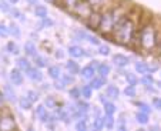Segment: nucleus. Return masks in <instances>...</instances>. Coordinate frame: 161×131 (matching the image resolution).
<instances>
[{
    "instance_id": "1",
    "label": "nucleus",
    "mask_w": 161,
    "mask_h": 131,
    "mask_svg": "<svg viewBox=\"0 0 161 131\" xmlns=\"http://www.w3.org/2000/svg\"><path fill=\"white\" fill-rule=\"evenodd\" d=\"M136 34H137V21L131 17L130 13H127V16L113 30L114 41L117 44H121V46H130L131 43L136 40Z\"/></svg>"
},
{
    "instance_id": "2",
    "label": "nucleus",
    "mask_w": 161,
    "mask_h": 131,
    "mask_svg": "<svg viewBox=\"0 0 161 131\" xmlns=\"http://www.w3.org/2000/svg\"><path fill=\"white\" fill-rule=\"evenodd\" d=\"M136 40L138 43V46L146 52H151L158 46V33L157 29L153 23H146L143 25L136 34ZM134 40V41H136Z\"/></svg>"
},
{
    "instance_id": "3",
    "label": "nucleus",
    "mask_w": 161,
    "mask_h": 131,
    "mask_svg": "<svg viewBox=\"0 0 161 131\" xmlns=\"http://www.w3.org/2000/svg\"><path fill=\"white\" fill-rule=\"evenodd\" d=\"M97 30L100 31L103 36H110V34H113V30H114V19H113L111 9L101 12V20H100V25H98Z\"/></svg>"
},
{
    "instance_id": "4",
    "label": "nucleus",
    "mask_w": 161,
    "mask_h": 131,
    "mask_svg": "<svg viewBox=\"0 0 161 131\" xmlns=\"http://www.w3.org/2000/svg\"><path fill=\"white\" fill-rule=\"evenodd\" d=\"M93 10H94V9L91 7V4L88 3L87 0H77V3H76V6L73 7L71 13H73L77 19L86 21L88 19V16L91 14V12H93Z\"/></svg>"
},
{
    "instance_id": "5",
    "label": "nucleus",
    "mask_w": 161,
    "mask_h": 131,
    "mask_svg": "<svg viewBox=\"0 0 161 131\" xmlns=\"http://www.w3.org/2000/svg\"><path fill=\"white\" fill-rule=\"evenodd\" d=\"M17 128L14 117L10 113H2L0 114V131H12Z\"/></svg>"
},
{
    "instance_id": "6",
    "label": "nucleus",
    "mask_w": 161,
    "mask_h": 131,
    "mask_svg": "<svg viewBox=\"0 0 161 131\" xmlns=\"http://www.w3.org/2000/svg\"><path fill=\"white\" fill-rule=\"evenodd\" d=\"M100 20H101V10L94 9L91 12V14L88 16V19L86 20V25H87V27L91 29V30H97L98 25H100Z\"/></svg>"
},
{
    "instance_id": "7",
    "label": "nucleus",
    "mask_w": 161,
    "mask_h": 131,
    "mask_svg": "<svg viewBox=\"0 0 161 131\" xmlns=\"http://www.w3.org/2000/svg\"><path fill=\"white\" fill-rule=\"evenodd\" d=\"M134 68H136V71L138 74H147V73H154L155 70H157V66H150L148 63H144V61H137L136 64H134Z\"/></svg>"
},
{
    "instance_id": "8",
    "label": "nucleus",
    "mask_w": 161,
    "mask_h": 131,
    "mask_svg": "<svg viewBox=\"0 0 161 131\" xmlns=\"http://www.w3.org/2000/svg\"><path fill=\"white\" fill-rule=\"evenodd\" d=\"M9 79L13 85H21L23 84V71L19 68H13L9 74Z\"/></svg>"
},
{
    "instance_id": "9",
    "label": "nucleus",
    "mask_w": 161,
    "mask_h": 131,
    "mask_svg": "<svg viewBox=\"0 0 161 131\" xmlns=\"http://www.w3.org/2000/svg\"><path fill=\"white\" fill-rule=\"evenodd\" d=\"M113 64L116 66V67H119V68H123V67H125L128 63H130V58L127 57V56H124V54H114L113 56Z\"/></svg>"
},
{
    "instance_id": "10",
    "label": "nucleus",
    "mask_w": 161,
    "mask_h": 131,
    "mask_svg": "<svg viewBox=\"0 0 161 131\" xmlns=\"http://www.w3.org/2000/svg\"><path fill=\"white\" fill-rule=\"evenodd\" d=\"M25 74H27V77L30 80H33V81H42L43 80V73L40 71L39 67H36V66H31Z\"/></svg>"
},
{
    "instance_id": "11",
    "label": "nucleus",
    "mask_w": 161,
    "mask_h": 131,
    "mask_svg": "<svg viewBox=\"0 0 161 131\" xmlns=\"http://www.w3.org/2000/svg\"><path fill=\"white\" fill-rule=\"evenodd\" d=\"M96 74H97V70H96V67H93L91 64H88V66H86V67L80 68V76L86 80H91Z\"/></svg>"
},
{
    "instance_id": "12",
    "label": "nucleus",
    "mask_w": 161,
    "mask_h": 131,
    "mask_svg": "<svg viewBox=\"0 0 161 131\" xmlns=\"http://www.w3.org/2000/svg\"><path fill=\"white\" fill-rule=\"evenodd\" d=\"M88 85H90L93 90H100L103 85H106L107 84V80H106V77H101V76H98V77H93L91 80H88Z\"/></svg>"
},
{
    "instance_id": "13",
    "label": "nucleus",
    "mask_w": 161,
    "mask_h": 131,
    "mask_svg": "<svg viewBox=\"0 0 161 131\" xmlns=\"http://www.w3.org/2000/svg\"><path fill=\"white\" fill-rule=\"evenodd\" d=\"M67 52H69V56L73 58H80L86 54V50L80 46H70Z\"/></svg>"
},
{
    "instance_id": "14",
    "label": "nucleus",
    "mask_w": 161,
    "mask_h": 131,
    "mask_svg": "<svg viewBox=\"0 0 161 131\" xmlns=\"http://www.w3.org/2000/svg\"><path fill=\"white\" fill-rule=\"evenodd\" d=\"M16 64H17V68H19V70H21L23 73H26V71H27L29 68L31 67V63L29 61L27 57H17V60H16Z\"/></svg>"
},
{
    "instance_id": "15",
    "label": "nucleus",
    "mask_w": 161,
    "mask_h": 131,
    "mask_svg": "<svg viewBox=\"0 0 161 131\" xmlns=\"http://www.w3.org/2000/svg\"><path fill=\"white\" fill-rule=\"evenodd\" d=\"M23 50H25L26 56H29V57H34V56L37 54V47L36 44H34V41H26L25 46H23Z\"/></svg>"
},
{
    "instance_id": "16",
    "label": "nucleus",
    "mask_w": 161,
    "mask_h": 131,
    "mask_svg": "<svg viewBox=\"0 0 161 131\" xmlns=\"http://www.w3.org/2000/svg\"><path fill=\"white\" fill-rule=\"evenodd\" d=\"M66 68H67V71L71 73V74H79L80 73V66L74 58L73 60H67L66 61Z\"/></svg>"
},
{
    "instance_id": "17",
    "label": "nucleus",
    "mask_w": 161,
    "mask_h": 131,
    "mask_svg": "<svg viewBox=\"0 0 161 131\" xmlns=\"http://www.w3.org/2000/svg\"><path fill=\"white\" fill-rule=\"evenodd\" d=\"M3 94H4V97H6L9 101H12V103H16V101H17V96H16L14 90H13L10 85H4L3 87Z\"/></svg>"
},
{
    "instance_id": "18",
    "label": "nucleus",
    "mask_w": 161,
    "mask_h": 131,
    "mask_svg": "<svg viewBox=\"0 0 161 131\" xmlns=\"http://www.w3.org/2000/svg\"><path fill=\"white\" fill-rule=\"evenodd\" d=\"M106 94L108 98H114V100H116V98H119V96H120V90L117 85H107Z\"/></svg>"
},
{
    "instance_id": "19",
    "label": "nucleus",
    "mask_w": 161,
    "mask_h": 131,
    "mask_svg": "<svg viewBox=\"0 0 161 131\" xmlns=\"http://www.w3.org/2000/svg\"><path fill=\"white\" fill-rule=\"evenodd\" d=\"M34 16L39 19H43L46 17V16L49 14V10H47V7L46 6H42V4H36V7H34Z\"/></svg>"
},
{
    "instance_id": "20",
    "label": "nucleus",
    "mask_w": 161,
    "mask_h": 131,
    "mask_svg": "<svg viewBox=\"0 0 161 131\" xmlns=\"http://www.w3.org/2000/svg\"><path fill=\"white\" fill-rule=\"evenodd\" d=\"M97 74L98 76H101V77H107L110 74V71H111V68H110V66L108 64H106V63H100L97 66Z\"/></svg>"
},
{
    "instance_id": "21",
    "label": "nucleus",
    "mask_w": 161,
    "mask_h": 131,
    "mask_svg": "<svg viewBox=\"0 0 161 131\" xmlns=\"http://www.w3.org/2000/svg\"><path fill=\"white\" fill-rule=\"evenodd\" d=\"M47 73H49V76L52 77L53 80H58L61 77V68L58 67V66H50Z\"/></svg>"
},
{
    "instance_id": "22",
    "label": "nucleus",
    "mask_w": 161,
    "mask_h": 131,
    "mask_svg": "<svg viewBox=\"0 0 161 131\" xmlns=\"http://www.w3.org/2000/svg\"><path fill=\"white\" fill-rule=\"evenodd\" d=\"M136 120L138 124L146 125V124H148V121H150V114L143 113V111H138V113H136Z\"/></svg>"
},
{
    "instance_id": "23",
    "label": "nucleus",
    "mask_w": 161,
    "mask_h": 131,
    "mask_svg": "<svg viewBox=\"0 0 161 131\" xmlns=\"http://www.w3.org/2000/svg\"><path fill=\"white\" fill-rule=\"evenodd\" d=\"M19 106L23 108V110H30L31 106H33V101L26 96V97H20L19 98Z\"/></svg>"
},
{
    "instance_id": "24",
    "label": "nucleus",
    "mask_w": 161,
    "mask_h": 131,
    "mask_svg": "<svg viewBox=\"0 0 161 131\" xmlns=\"http://www.w3.org/2000/svg\"><path fill=\"white\" fill-rule=\"evenodd\" d=\"M6 52L9 53V54L19 56V53H20V49H19V46L16 44L14 41H7V44H6Z\"/></svg>"
},
{
    "instance_id": "25",
    "label": "nucleus",
    "mask_w": 161,
    "mask_h": 131,
    "mask_svg": "<svg viewBox=\"0 0 161 131\" xmlns=\"http://www.w3.org/2000/svg\"><path fill=\"white\" fill-rule=\"evenodd\" d=\"M80 91H81V97L84 98V100H88V98H91V96H93V89H91L88 84L80 87Z\"/></svg>"
},
{
    "instance_id": "26",
    "label": "nucleus",
    "mask_w": 161,
    "mask_h": 131,
    "mask_svg": "<svg viewBox=\"0 0 161 131\" xmlns=\"http://www.w3.org/2000/svg\"><path fill=\"white\" fill-rule=\"evenodd\" d=\"M58 3H60V6H63L66 10H69V12H71L73 10V7L76 6L77 0H57Z\"/></svg>"
},
{
    "instance_id": "27",
    "label": "nucleus",
    "mask_w": 161,
    "mask_h": 131,
    "mask_svg": "<svg viewBox=\"0 0 161 131\" xmlns=\"http://www.w3.org/2000/svg\"><path fill=\"white\" fill-rule=\"evenodd\" d=\"M33 63H34V66H36V67H39V68L46 67V66H47V60H46L43 56H39V54H36L33 57Z\"/></svg>"
},
{
    "instance_id": "28",
    "label": "nucleus",
    "mask_w": 161,
    "mask_h": 131,
    "mask_svg": "<svg viewBox=\"0 0 161 131\" xmlns=\"http://www.w3.org/2000/svg\"><path fill=\"white\" fill-rule=\"evenodd\" d=\"M104 106V113L106 114H110V116H114L117 111V107L114 106V103H111V101H107L106 104H103Z\"/></svg>"
},
{
    "instance_id": "29",
    "label": "nucleus",
    "mask_w": 161,
    "mask_h": 131,
    "mask_svg": "<svg viewBox=\"0 0 161 131\" xmlns=\"http://www.w3.org/2000/svg\"><path fill=\"white\" fill-rule=\"evenodd\" d=\"M9 14L12 16V17H14V19H19L20 21H25V20H26L25 14H23V13H21L19 9H14V7H12V9H10Z\"/></svg>"
},
{
    "instance_id": "30",
    "label": "nucleus",
    "mask_w": 161,
    "mask_h": 131,
    "mask_svg": "<svg viewBox=\"0 0 161 131\" xmlns=\"http://www.w3.org/2000/svg\"><path fill=\"white\" fill-rule=\"evenodd\" d=\"M44 106H46V108H53L54 110L56 107H57V100L54 97H52V96H49L44 100Z\"/></svg>"
},
{
    "instance_id": "31",
    "label": "nucleus",
    "mask_w": 161,
    "mask_h": 131,
    "mask_svg": "<svg viewBox=\"0 0 161 131\" xmlns=\"http://www.w3.org/2000/svg\"><path fill=\"white\" fill-rule=\"evenodd\" d=\"M124 77H125V81H127L128 84H131V85H137L138 84V81H140V80L137 79L136 74H133V73H125Z\"/></svg>"
},
{
    "instance_id": "32",
    "label": "nucleus",
    "mask_w": 161,
    "mask_h": 131,
    "mask_svg": "<svg viewBox=\"0 0 161 131\" xmlns=\"http://www.w3.org/2000/svg\"><path fill=\"white\" fill-rule=\"evenodd\" d=\"M60 80L64 83V84H74V81H76V79H74V74L69 73V74H61Z\"/></svg>"
},
{
    "instance_id": "33",
    "label": "nucleus",
    "mask_w": 161,
    "mask_h": 131,
    "mask_svg": "<svg viewBox=\"0 0 161 131\" xmlns=\"http://www.w3.org/2000/svg\"><path fill=\"white\" fill-rule=\"evenodd\" d=\"M93 128L94 130H103V128H106L104 127V117H96L94 118V123H93Z\"/></svg>"
},
{
    "instance_id": "34",
    "label": "nucleus",
    "mask_w": 161,
    "mask_h": 131,
    "mask_svg": "<svg viewBox=\"0 0 161 131\" xmlns=\"http://www.w3.org/2000/svg\"><path fill=\"white\" fill-rule=\"evenodd\" d=\"M69 96H70L73 100H79L81 97V91H80V87H71L69 90Z\"/></svg>"
},
{
    "instance_id": "35",
    "label": "nucleus",
    "mask_w": 161,
    "mask_h": 131,
    "mask_svg": "<svg viewBox=\"0 0 161 131\" xmlns=\"http://www.w3.org/2000/svg\"><path fill=\"white\" fill-rule=\"evenodd\" d=\"M9 34L12 37H20V29H19V26L14 25V23L9 25Z\"/></svg>"
},
{
    "instance_id": "36",
    "label": "nucleus",
    "mask_w": 161,
    "mask_h": 131,
    "mask_svg": "<svg viewBox=\"0 0 161 131\" xmlns=\"http://www.w3.org/2000/svg\"><path fill=\"white\" fill-rule=\"evenodd\" d=\"M104 127L108 128V130L114 128V118H113V116H110V114L104 116Z\"/></svg>"
},
{
    "instance_id": "37",
    "label": "nucleus",
    "mask_w": 161,
    "mask_h": 131,
    "mask_svg": "<svg viewBox=\"0 0 161 131\" xmlns=\"http://www.w3.org/2000/svg\"><path fill=\"white\" fill-rule=\"evenodd\" d=\"M87 2L91 4V7H93V9H97V10H101L103 4L106 3V0H87Z\"/></svg>"
},
{
    "instance_id": "38",
    "label": "nucleus",
    "mask_w": 161,
    "mask_h": 131,
    "mask_svg": "<svg viewBox=\"0 0 161 131\" xmlns=\"http://www.w3.org/2000/svg\"><path fill=\"white\" fill-rule=\"evenodd\" d=\"M124 94L127 96V97H134L136 96V85H125V89H124Z\"/></svg>"
},
{
    "instance_id": "39",
    "label": "nucleus",
    "mask_w": 161,
    "mask_h": 131,
    "mask_svg": "<svg viewBox=\"0 0 161 131\" xmlns=\"http://www.w3.org/2000/svg\"><path fill=\"white\" fill-rule=\"evenodd\" d=\"M141 83H143L144 85H153V83H154V79H153V76L150 73L144 74L143 79H141Z\"/></svg>"
},
{
    "instance_id": "40",
    "label": "nucleus",
    "mask_w": 161,
    "mask_h": 131,
    "mask_svg": "<svg viewBox=\"0 0 161 131\" xmlns=\"http://www.w3.org/2000/svg\"><path fill=\"white\" fill-rule=\"evenodd\" d=\"M76 130L77 131H86L87 130V120H77Z\"/></svg>"
},
{
    "instance_id": "41",
    "label": "nucleus",
    "mask_w": 161,
    "mask_h": 131,
    "mask_svg": "<svg viewBox=\"0 0 161 131\" xmlns=\"http://www.w3.org/2000/svg\"><path fill=\"white\" fill-rule=\"evenodd\" d=\"M136 106L140 108V111H143V113H147V114H150L151 113V108H150V106L148 104H146V103H141V101H138V103H136Z\"/></svg>"
},
{
    "instance_id": "42",
    "label": "nucleus",
    "mask_w": 161,
    "mask_h": 131,
    "mask_svg": "<svg viewBox=\"0 0 161 131\" xmlns=\"http://www.w3.org/2000/svg\"><path fill=\"white\" fill-rule=\"evenodd\" d=\"M98 54L108 56L110 54V47L107 46V44H98Z\"/></svg>"
},
{
    "instance_id": "43",
    "label": "nucleus",
    "mask_w": 161,
    "mask_h": 131,
    "mask_svg": "<svg viewBox=\"0 0 161 131\" xmlns=\"http://www.w3.org/2000/svg\"><path fill=\"white\" fill-rule=\"evenodd\" d=\"M76 106H77V108H80V110H84V111H88V110H90V106H88V103H86L84 100H80V98L77 100V104H76Z\"/></svg>"
},
{
    "instance_id": "44",
    "label": "nucleus",
    "mask_w": 161,
    "mask_h": 131,
    "mask_svg": "<svg viewBox=\"0 0 161 131\" xmlns=\"http://www.w3.org/2000/svg\"><path fill=\"white\" fill-rule=\"evenodd\" d=\"M53 25H54V21H53L52 19H49L47 16H46V17H43L42 19V23H40V26H42V27H52Z\"/></svg>"
},
{
    "instance_id": "45",
    "label": "nucleus",
    "mask_w": 161,
    "mask_h": 131,
    "mask_svg": "<svg viewBox=\"0 0 161 131\" xmlns=\"http://www.w3.org/2000/svg\"><path fill=\"white\" fill-rule=\"evenodd\" d=\"M9 34V26H6L4 23H0V37H7Z\"/></svg>"
},
{
    "instance_id": "46",
    "label": "nucleus",
    "mask_w": 161,
    "mask_h": 131,
    "mask_svg": "<svg viewBox=\"0 0 161 131\" xmlns=\"http://www.w3.org/2000/svg\"><path fill=\"white\" fill-rule=\"evenodd\" d=\"M46 111H47L46 106H44V104H42V106H37V107H36V110H34V114H36L37 117H40V116H43Z\"/></svg>"
},
{
    "instance_id": "47",
    "label": "nucleus",
    "mask_w": 161,
    "mask_h": 131,
    "mask_svg": "<svg viewBox=\"0 0 161 131\" xmlns=\"http://www.w3.org/2000/svg\"><path fill=\"white\" fill-rule=\"evenodd\" d=\"M74 34H76L77 40H87V36H88V34L86 33V31H83V30H76L74 31Z\"/></svg>"
},
{
    "instance_id": "48",
    "label": "nucleus",
    "mask_w": 161,
    "mask_h": 131,
    "mask_svg": "<svg viewBox=\"0 0 161 131\" xmlns=\"http://www.w3.org/2000/svg\"><path fill=\"white\" fill-rule=\"evenodd\" d=\"M27 97L34 103V101L39 100V93L34 91V90H29V91H27Z\"/></svg>"
},
{
    "instance_id": "49",
    "label": "nucleus",
    "mask_w": 161,
    "mask_h": 131,
    "mask_svg": "<svg viewBox=\"0 0 161 131\" xmlns=\"http://www.w3.org/2000/svg\"><path fill=\"white\" fill-rule=\"evenodd\" d=\"M153 107H154L155 110H161V98L160 97L153 98Z\"/></svg>"
},
{
    "instance_id": "50",
    "label": "nucleus",
    "mask_w": 161,
    "mask_h": 131,
    "mask_svg": "<svg viewBox=\"0 0 161 131\" xmlns=\"http://www.w3.org/2000/svg\"><path fill=\"white\" fill-rule=\"evenodd\" d=\"M87 41L91 43V44H94V46H98V44H100V40H98L96 36H90V34L87 36Z\"/></svg>"
},
{
    "instance_id": "51",
    "label": "nucleus",
    "mask_w": 161,
    "mask_h": 131,
    "mask_svg": "<svg viewBox=\"0 0 161 131\" xmlns=\"http://www.w3.org/2000/svg\"><path fill=\"white\" fill-rule=\"evenodd\" d=\"M54 87H56V89H57V90H60V91H63V90H66V87H64V85H66V84H64V83L63 81H61V80L60 79H58V80H54Z\"/></svg>"
},
{
    "instance_id": "52",
    "label": "nucleus",
    "mask_w": 161,
    "mask_h": 131,
    "mask_svg": "<svg viewBox=\"0 0 161 131\" xmlns=\"http://www.w3.org/2000/svg\"><path fill=\"white\" fill-rule=\"evenodd\" d=\"M50 116H52V114H49V113H47V111H46V113L43 114V116H40L39 118H40V121H42V123H44V124H47V123L50 121Z\"/></svg>"
},
{
    "instance_id": "53",
    "label": "nucleus",
    "mask_w": 161,
    "mask_h": 131,
    "mask_svg": "<svg viewBox=\"0 0 161 131\" xmlns=\"http://www.w3.org/2000/svg\"><path fill=\"white\" fill-rule=\"evenodd\" d=\"M10 9H12V6H9V3H0V10L4 13H9Z\"/></svg>"
},
{
    "instance_id": "54",
    "label": "nucleus",
    "mask_w": 161,
    "mask_h": 131,
    "mask_svg": "<svg viewBox=\"0 0 161 131\" xmlns=\"http://www.w3.org/2000/svg\"><path fill=\"white\" fill-rule=\"evenodd\" d=\"M125 128H127V125H125L124 120L120 118V121H119V130H120V131H125Z\"/></svg>"
},
{
    "instance_id": "55",
    "label": "nucleus",
    "mask_w": 161,
    "mask_h": 131,
    "mask_svg": "<svg viewBox=\"0 0 161 131\" xmlns=\"http://www.w3.org/2000/svg\"><path fill=\"white\" fill-rule=\"evenodd\" d=\"M54 56H56V58H63L64 57V54H63V52H61V50H57V52L54 53Z\"/></svg>"
},
{
    "instance_id": "56",
    "label": "nucleus",
    "mask_w": 161,
    "mask_h": 131,
    "mask_svg": "<svg viewBox=\"0 0 161 131\" xmlns=\"http://www.w3.org/2000/svg\"><path fill=\"white\" fill-rule=\"evenodd\" d=\"M98 100H100V103H103V104H106L107 103V101H108V100H107V94H101L100 96V98H98Z\"/></svg>"
},
{
    "instance_id": "57",
    "label": "nucleus",
    "mask_w": 161,
    "mask_h": 131,
    "mask_svg": "<svg viewBox=\"0 0 161 131\" xmlns=\"http://www.w3.org/2000/svg\"><path fill=\"white\" fill-rule=\"evenodd\" d=\"M4 100H6V97H4L3 91H0V106H3L4 104Z\"/></svg>"
},
{
    "instance_id": "58",
    "label": "nucleus",
    "mask_w": 161,
    "mask_h": 131,
    "mask_svg": "<svg viewBox=\"0 0 161 131\" xmlns=\"http://www.w3.org/2000/svg\"><path fill=\"white\" fill-rule=\"evenodd\" d=\"M27 2L31 4V6H36V4H40V3H39V0H27Z\"/></svg>"
},
{
    "instance_id": "59",
    "label": "nucleus",
    "mask_w": 161,
    "mask_h": 131,
    "mask_svg": "<svg viewBox=\"0 0 161 131\" xmlns=\"http://www.w3.org/2000/svg\"><path fill=\"white\" fill-rule=\"evenodd\" d=\"M98 64H100V63H98L97 60H93V61H91V66H93V67H96V68H97Z\"/></svg>"
},
{
    "instance_id": "60",
    "label": "nucleus",
    "mask_w": 161,
    "mask_h": 131,
    "mask_svg": "<svg viewBox=\"0 0 161 131\" xmlns=\"http://www.w3.org/2000/svg\"><path fill=\"white\" fill-rule=\"evenodd\" d=\"M7 3L13 6V4H17V3H19V0H7Z\"/></svg>"
},
{
    "instance_id": "61",
    "label": "nucleus",
    "mask_w": 161,
    "mask_h": 131,
    "mask_svg": "<svg viewBox=\"0 0 161 131\" xmlns=\"http://www.w3.org/2000/svg\"><path fill=\"white\" fill-rule=\"evenodd\" d=\"M47 3H57V0H46Z\"/></svg>"
},
{
    "instance_id": "62",
    "label": "nucleus",
    "mask_w": 161,
    "mask_h": 131,
    "mask_svg": "<svg viewBox=\"0 0 161 131\" xmlns=\"http://www.w3.org/2000/svg\"><path fill=\"white\" fill-rule=\"evenodd\" d=\"M158 87H160V89H161V83H160V81H158Z\"/></svg>"
}]
</instances>
